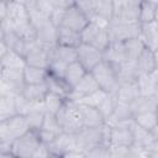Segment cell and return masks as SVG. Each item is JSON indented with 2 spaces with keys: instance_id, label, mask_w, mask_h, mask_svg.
<instances>
[{
  "instance_id": "6da1fadb",
  "label": "cell",
  "mask_w": 158,
  "mask_h": 158,
  "mask_svg": "<svg viewBox=\"0 0 158 158\" xmlns=\"http://www.w3.org/2000/svg\"><path fill=\"white\" fill-rule=\"evenodd\" d=\"M30 131L27 120L22 115H16L9 120L0 121V152L10 153L15 139Z\"/></svg>"
},
{
  "instance_id": "7a4b0ae2",
  "label": "cell",
  "mask_w": 158,
  "mask_h": 158,
  "mask_svg": "<svg viewBox=\"0 0 158 158\" xmlns=\"http://www.w3.org/2000/svg\"><path fill=\"white\" fill-rule=\"evenodd\" d=\"M77 146L78 151L84 153L101 146L110 147V127L104 125L101 127L83 128L77 133Z\"/></svg>"
},
{
  "instance_id": "3957f363",
  "label": "cell",
  "mask_w": 158,
  "mask_h": 158,
  "mask_svg": "<svg viewBox=\"0 0 158 158\" xmlns=\"http://www.w3.org/2000/svg\"><path fill=\"white\" fill-rule=\"evenodd\" d=\"M90 73L93 74L99 88L102 91H105L106 94H115L117 91L120 86V75L117 65L102 60Z\"/></svg>"
},
{
  "instance_id": "277c9868",
  "label": "cell",
  "mask_w": 158,
  "mask_h": 158,
  "mask_svg": "<svg viewBox=\"0 0 158 158\" xmlns=\"http://www.w3.org/2000/svg\"><path fill=\"white\" fill-rule=\"evenodd\" d=\"M57 121L60 126L62 132L77 135L83 130V123L80 114L78 110V104L70 100H65L62 109L56 115Z\"/></svg>"
},
{
  "instance_id": "5b68a950",
  "label": "cell",
  "mask_w": 158,
  "mask_h": 158,
  "mask_svg": "<svg viewBox=\"0 0 158 158\" xmlns=\"http://www.w3.org/2000/svg\"><path fill=\"white\" fill-rule=\"evenodd\" d=\"M42 146L38 131L30 130L23 136L15 139L11 144V152L17 158H32Z\"/></svg>"
},
{
  "instance_id": "8992f818",
  "label": "cell",
  "mask_w": 158,
  "mask_h": 158,
  "mask_svg": "<svg viewBox=\"0 0 158 158\" xmlns=\"http://www.w3.org/2000/svg\"><path fill=\"white\" fill-rule=\"evenodd\" d=\"M23 69H5L0 68V96L1 95H20L25 88Z\"/></svg>"
},
{
  "instance_id": "52a82bcc",
  "label": "cell",
  "mask_w": 158,
  "mask_h": 158,
  "mask_svg": "<svg viewBox=\"0 0 158 158\" xmlns=\"http://www.w3.org/2000/svg\"><path fill=\"white\" fill-rule=\"evenodd\" d=\"M109 27L100 26L93 21L88 23V26L81 31V43L91 46L94 48H98L100 51H105L107 46L110 44V37H109Z\"/></svg>"
},
{
  "instance_id": "ba28073f",
  "label": "cell",
  "mask_w": 158,
  "mask_h": 158,
  "mask_svg": "<svg viewBox=\"0 0 158 158\" xmlns=\"http://www.w3.org/2000/svg\"><path fill=\"white\" fill-rule=\"evenodd\" d=\"M110 42L123 43L133 38L141 37V23L139 22H114L109 25Z\"/></svg>"
},
{
  "instance_id": "9c48e42d",
  "label": "cell",
  "mask_w": 158,
  "mask_h": 158,
  "mask_svg": "<svg viewBox=\"0 0 158 158\" xmlns=\"http://www.w3.org/2000/svg\"><path fill=\"white\" fill-rule=\"evenodd\" d=\"M139 5L137 0L114 1V22H139Z\"/></svg>"
},
{
  "instance_id": "30bf717a",
  "label": "cell",
  "mask_w": 158,
  "mask_h": 158,
  "mask_svg": "<svg viewBox=\"0 0 158 158\" xmlns=\"http://www.w3.org/2000/svg\"><path fill=\"white\" fill-rule=\"evenodd\" d=\"M89 22H90L89 19L80 10V7L77 5V1H72L64 12L60 26L81 33V31L88 26Z\"/></svg>"
},
{
  "instance_id": "8fae6325",
  "label": "cell",
  "mask_w": 158,
  "mask_h": 158,
  "mask_svg": "<svg viewBox=\"0 0 158 158\" xmlns=\"http://www.w3.org/2000/svg\"><path fill=\"white\" fill-rule=\"evenodd\" d=\"M51 48L41 46L37 42L31 43L27 52H26V56H25L26 65L42 68V69H48L49 63H51V54H49Z\"/></svg>"
},
{
  "instance_id": "7c38bea8",
  "label": "cell",
  "mask_w": 158,
  "mask_h": 158,
  "mask_svg": "<svg viewBox=\"0 0 158 158\" xmlns=\"http://www.w3.org/2000/svg\"><path fill=\"white\" fill-rule=\"evenodd\" d=\"M36 28V41L44 47H54L57 44V31L58 27L51 21V19L41 20L32 23Z\"/></svg>"
},
{
  "instance_id": "4fadbf2b",
  "label": "cell",
  "mask_w": 158,
  "mask_h": 158,
  "mask_svg": "<svg viewBox=\"0 0 158 158\" xmlns=\"http://www.w3.org/2000/svg\"><path fill=\"white\" fill-rule=\"evenodd\" d=\"M77 53H78L77 60L85 68L86 72H91L98 64H100L104 60L102 51L84 43H81L77 48Z\"/></svg>"
},
{
  "instance_id": "5bb4252c",
  "label": "cell",
  "mask_w": 158,
  "mask_h": 158,
  "mask_svg": "<svg viewBox=\"0 0 158 158\" xmlns=\"http://www.w3.org/2000/svg\"><path fill=\"white\" fill-rule=\"evenodd\" d=\"M47 148L51 154H57V156H64L68 152L78 151L77 135L62 132L57 135V137L49 144H47Z\"/></svg>"
},
{
  "instance_id": "9a60e30c",
  "label": "cell",
  "mask_w": 158,
  "mask_h": 158,
  "mask_svg": "<svg viewBox=\"0 0 158 158\" xmlns=\"http://www.w3.org/2000/svg\"><path fill=\"white\" fill-rule=\"evenodd\" d=\"M133 146V127H110V148H131Z\"/></svg>"
},
{
  "instance_id": "2e32d148",
  "label": "cell",
  "mask_w": 158,
  "mask_h": 158,
  "mask_svg": "<svg viewBox=\"0 0 158 158\" xmlns=\"http://www.w3.org/2000/svg\"><path fill=\"white\" fill-rule=\"evenodd\" d=\"M0 41L2 43H5L10 51L21 54L22 57L26 56V52H27L30 44L33 43V42H26L14 28L0 30Z\"/></svg>"
},
{
  "instance_id": "e0dca14e",
  "label": "cell",
  "mask_w": 158,
  "mask_h": 158,
  "mask_svg": "<svg viewBox=\"0 0 158 158\" xmlns=\"http://www.w3.org/2000/svg\"><path fill=\"white\" fill-rule=\"evenodd\" d=\"M98 90H100V88H99L95 78L93 77V74L90 72H88L84 75V78L78 83V85L75 88H73V91L67 100H70V101L79 104L83 98H85V96H88V95H90Z\"/></svg>"
},
{
  "instance_id": "ac0fdd59",
  "label": "cell",
  "mask_w": 158,
  "mask_h": 158,
  "mask_svg": "<svg viewBox=\"0 0 158 158\" xmlns=\"http://www.w3.org/2000/svg\"><path fill=\"white\" fill-rule=\"evenodd\" d=\"M78 110L80 114L83 128H93V127H101L105 125V117L99 111L98 107L78 104Z\"/></svg>"
},
{
  "instance_id": "d6986e66",
  "label": "cell",
  "mask_w": 158,
  "mask_h": 158,
  "mask_svg": "<svg viewBox=\"0 0 158 158\" xmlns=\"http://www.w3.org/2000/svg\"><path fill=\"white\" fill-rule=\"evenodd\" d=\"M14 27L30 22V15L25 1H9V15L6 19Z\"/></svg>"
},
{
  "instance_id": "ffe728a7",
  "label": "cell",
  "mask_w": 158,
  "mask_h": 158,
  "mask_svg": "<svg viewBox=\"0 0 158 158\" xmlns=\"http://www.w3.org/2000/svg\"><path fill=\"white\" fill-rule=\"evenodd\" d=\"M49 90L47 84H26L25 88L22 89L21 95L28 100L30 102L33 104H42L48 95Z\"/></svg>"
},
{
  "instance_id": "44dd1931",
  "label": "cell",
  "mask_w": 158,
  "mask_h": 158,
  "mask_svg": "<svg viewBox=\"0 0 158 158\" xmlns=\"http://www.w3.org/2000/svg\"><path fill=\"white\" fill-rule=\"evenodd\" d=\"M146 48L154 52L158 48V23L156 21L141 25V37Z\"/></svg>"
},
{
  "instance_id": "7402d4cb",
  "label": "cell",
  "mask_w": 158,
  "mask_h": 158,
  "mask_svg": "<svg viewBox=\"0 0 158 158\" xmlns=\"http://www.w3.org/2000/svg\"><path fill=\"white\" fill-rule=\"evenodd\" d=\"M49 54H51V62L58 60L67 65L77 62V59H78L77 48L65 47V46H60V44H56L54 47H52L49 51Z\"/></svg>"
},
{
  "instance_id": "603a6c76",
  "label": "cell",
  "mask_w": 158,
  "mask_h": 158,
  "mask_svg": "<svg viewBox=\"0 0 158 158\" xmlns=\"http://www.w3.org/2000/svg\"><path fill=\"white\" fill-rule=\"evenodd\" d=\"M116 98L120 102L123 104H131L132 101H135L138 96H141L137 81H127V83H120V86L117 89V91L115 93Z\"/></svg>"
},
{
  "instance_id": "cb8c5ba5",
  "label": "cell",
  "mask_w": 158,
  "mask_h": 158,
  "mask_svg": "<svg viewBox=\"0 0 158 158\" xmlns=\"http://www.w3.org/2000/svg\"><path fill=\"white\" fill-rule=\"evenodd\" d=\"M57 44L78 48L81 44V35L80 32L59 26L57 31Z\"/></svg>"
},
{
  "instance_id": "d4e9b609",
  "label": "cell",
  "mask_w": 158,
  "mask_h": 158,
  "mask_svg": "<svg viewBox=\"0 0 158 158\" xmlns=\"http://www.w3.org/2000/svg\"><path fill=\"white\" fill-rule=\"evenodd\" d=\"M104 54V60L110 62L117 67H120L122 63L126 62V54H125V48L123 43H116V42H110L107 48L102 52Z\"/></svg>"
},
{
  "instance_id": "484cf974",
  "label": "cell",
  "mask_w": 158,
  "mask_h": 158,
  "mask_svg": "<svg viewBox=\"0 0 158 158\" xmlns=\"http://www.w3.org/2000/svg\"><path fill=\"white\" fill-rule=\"evenodd\" d=\"M47 86H48V90L53 94H57L62 98H64L65 100L70 96L73 89L68 85V83L64 80V78H57V77H53V75H49L48 73V78H47V81H46Z\"/></svg>"
},
{
  "instance_id": "4316f807",
  "label": "cell",
  "mask_w": 158,
  "mask_h": 158,
  "mask_svg": "<svg viewBox=\"0 0 158 158\" xmlns=\"http://www.w3.org/2000/svg\"><path fill=\"white\" fill-rule=\"evenodd\" d=\"M88 72L85 70V68L77 60L74 63H70L67 69H65V74H64V80L68 83V85L73 89L78 85V83L84 78V75Z\"/></svg>"
},
{
  "instance_id": "83f0119b",
  "label": "cell",
  "mask_w": 158,
  "mask_h": 158,
  "mask_svg": "<svg viewBox=\"0 0 158 158\" xmlns=\"http://www.w3.org/2000/svg\"><path fill=\"white\" fill-rule=\"evenodd\" d=\"M136 65L139 74H151L152 72H154L157 67H156L153 52L148 48H144L139 54L138 59L136 60Z\"/></svg>"
},
{
  "instance_id": "f1b7e54d",
  "label": "cell",
  "mask_w": 158,
  "mask_h": 158,
  "mask_svg": "<svg viewBox=\"0 0 158 158\" xmlns=\"http://www.w3.org/2000/svg\"><path fill=\"white\" fill-rule=\"evenodd\" d=\"M48 78V69L26 65L23 69L25 84H44Z\"/></svg>"
},
{
  "instance_id": "f546056e",
  "label": "cell",
  "mask_w": 158,
  "mask_h": 158,
  "mask_svg": "<svg viewBox=\"0 0 158 158\" xmlns=\"http://www.w3.org/2000/svg\"><path fill=\"white\" fill-rule=\"evenodd\" d=\"M17 115L16 96L1 95L0 96V121L9 120Z\"/></svg>"
},
{
  "instance_id": "4dcf8cb0",
  "label": "cell",
  "mask_w": 158,
  "mask_h": 158,
  "mask_svg": "<svg viewBox=\"0 0 158 158\" xmlns=\"http://www.w3.org/2000/svg\"><path fill=\"white\" fill-rule=\"evenodd\" d=\"M44 116H46V110H44L43 102L42 104H35L32 110L25 116L27 120V123L30 126V130L38 131L42 127Z\"/></svg>"
},
{
  "instance_id": "1f68e13d",
  "label": "cell",
  "mask_w": 158,
  "mask_h": 158,
  "mask_svg": "<svg viewBox=\"0 0 158 158\" xmlns=\"http://www.w3.org/2000/svg\"><path fill=\"white\" fill-rule=\"evenodd\" d=\"M26 60L21 54L9 51L6 54L0 57V68L5 69H25Z\"/></svg>"
},
{
  "instance_id": "d6a6232c",
  "label": "cell",
  "mask_w": 158,
  "mask_h": 158,
  "mask_svg": "<svg viewBox=\"0 0 158 158\" xmlns=\"http://www.w3.org/2000/svg\"><path fill=\"white\" fill-rule=\"evenodd\" d=\"M130 109L135 115L141 114V112H147V111H157L158 110V105L153 101V99L151 96H138L135 101H132L130 104Z\"/></svg>"
},
{
  "instance_id": "836d02e7",
  "label": "cell",
  "mask_w": 158,
  "mask_h": 158,
  "mask_svg": "<svg viewBox=\"0 0 158 158\" xmlns=\"http://www.w3.org/2000/svg\"><path fill=\"white\" fill-rule=\"evenodd\" d=\"M123 48L126 54V62H136L146 47L141 38H133L123 42Z\"/></svg>"
},
{
  "instance_id": "e575fe53",
  "label": "cell",
  "mask_w": 158,
  "mask_h": 158,
  "mask_svg": "<svg viewBox=\"0 0 158 158\" xmlns=\"http://www.w3.org/2000/svg\"><path fill=\"white\" fill-rule=\"evenodd\" d=\"M133 120L136 125L139 127L151 131L153 127L158 125V110L157 111H147V112H141L133 116Z\"/></svg>"
},
{
  "instance_id": "d590c367",
  "label": "cell",
  "mask_w": 158,
  "mask_h": 158,
  "mask_svg": "<svg viewBox=\"0 0 158 158\" xmlns=\"http://www.w3.org/2000/svg\"><path fill=\"white\" fill-rule=\"evenodd\" d=\"M156 9L157 1L156 0H146L141 1L139 5V23H149L153 22L156 19Z\"/></svg>"
},
{
  "instance_id": "8d00e7d4",
  "label": "cell",
  "mask_w": 158,
  "mask_h": 158,
  "mask_svg": "<svg viewBox=\"0 0 158 158\" xmlns=\"http://www.w3.org/2000/svg\"><path fill=\"white\" fill-rule=\"evenodd\" d=\"M118 75H120V83L137 81L139 73H138L136 62H125V63H122L118 67Z\"/></svg>"
},
{
  "instance_id": "74e56055",
  "label": "cell",
  "mask_w": 158,
  "mask_h": 158,
  "mask_svg": "<svg viewBox=\"0 0 158 158\" xmlns=\"http://www.w3.org/2000/svg\"><path fill=\"white\" fill-rule=\"evenodd\" d=\"M65 102V99L57 95V94H53V93H48V95L46 96L44 101H43V106H44V110L47 114H52V115H57L58 111L62 109V106L64 105Z\"/></svg>"
},
{
  "instance_id": "f35d334b",
  "label": "cell",
  "mask_w": 158,
  "mask_h": 158,
  "mask_svg": "<svg viewBox=\"0 0 158 158\" xmlns=\"http://www.w3.org/2000/svg\"><path fill=\"white\" fill-rule=\"evenodd\" d=\"M117 98L116 94H106V96L104 98V100L101 101V104L98 106L99 111L102 114V116L105 117V120L112 114L116 104H117Z\"/></svg>"
},
{
  "instance_id": "ab89813d",
  "label": "cell",
  "mask_w": 158,
  "mask_h": 158,
  "mask_svg": "<svg viewBox=\"0 0 158 158\" xmlns=\"http://www.w3.org/2000/svg\"><path fill=\"white\" fill-rule=\"evenodd\" d=\"M40 130H44V131L52 132V133H54V135L62 133V130H60V126H59V123H58V121H57L56 115L47 114V112H46V116H44L42 127H41Z\"/></svg>"
},
{
  "instance_id": "60d3db41",
  "label": "cell",
  "mask_w": 158,
  "mask_h": 158,
  "mask_svg": "<svg viewBox=\"0 0 158 158\" xmlns=\"http://www.w3.org/2000/svg\"><path fill=\"white\" fill-rule=\"evenodd\" d=\"M105 96H106V93L100 89V90H98V91H95V93H93V94L83 98L79 104H85V105H90V106L98 107L101 104V101L104 100Z\"/></svg>"
},
{
  "instance_id": "b9f144b4",
  "label": "cell",
  "mask_w": 158,
  "mask_h": 158,
  "mask_svg": "<svg viewBox=\"0 0 158 158\" xmlns=\"http://www.w3.org/2000/svg\"><path fill=\"white\" fill-rule=\"evenodd\" d=\"M33 102H30L28 100H26L21 94L16 95V109H17V115H22L26 116L33 107Z\"/></svg>"
},
{
  "instance_id": "7bdbcfd3",
  "label": "cell",
  "mask_w": 158,
  "mask_h": 158,
  "mask_svg": "<svg viewBox=\"0 0 158 158\" xmlns=\"http://www.w3.org/2000/svg\"><path fill=\"white\" fill-rule=\"evenodd\" d=\"M110 157H111V148L106 146H101L85 152V158H110Z\"/></svg>"
},
{
  "instance_id": "ee69618b",
  "label": "cell",
  "mask_w": 158,
  "mask_h": 158,
  "mask_svg": "<svg viewBox=\"0 0 158 158\" xmlns=\"http://www.w3.org/2000/svg\"><path fill=\"white\" fill-rule=\"evenodd\" d=\"M67 67L68 65L62 63V62L52 60L49 63V67H48V73H49V75H53V77H57V78H64Z\"/></svg>"
},
{
  "instance_id": "f6af8a7d",
  "label": "cell",
  "mask_w": 158,
  "mask_h": 158,
  "mask_svg": "<svg viewBox=\"0 0 158 158\" xmlns=\"http://www.w3.org/2000/svg\"><path fill=\"white\" fill-rule=\"evenodd\" d=\"M77 5L80 7V10L85 14V16L89 19V21H91V19L94 17V0H81V1H77Z\"/></svg>"
},
{
  "instance_id": "bcb514c9",
  "label": "cell",
  "mask_w": 158,
  "mask_h": 158,
  "mask_svg": "<svg viewBox=\"0 0 158 158\" xmlns=\"http://www.w3.org/2000/svg\"><path fill=\"white\" fill-rule=\"evenodd\" d=\"M9 15V1L0 4V21H4L7 19Z\"/></svg>"
},
{
  "instance_id": "7dc6e473",
  "label": "cell",
  "mask_w": 158,
  "mask_h": 158,
  "mask_svg": "<svg viewBox=\"0 0 158 158\" xmlns=\"http://www.w3.org/2000/svg\"><path fill=\"white\" fill-rule=\"evenodd\" d=\"M63 158H85V153L81 151H72L62 156Z\"/></svg>"
},
{
  "instance_id": "c3c4849f",
  "label": "cell",
  "mask_w": 158,
  "mask_h": 158,
  "mask_svg": "<svg viewBox=\"0 0 158 158\" xmlns=\"http://www.w3.org/2000/svg\"><path fill=\"white\" fill-rule=\"evenodd\" d=\"M149 132H151V136H152L153 141H154V142H156V141H158V125H157L156 127H153Z\"/></svg>"
},
{
  "instance_id": "681fc988",
  "label": "cell",
  "mask_w": 158,
  "mask_h": 158,
  "mask_svg": "<svg viewBox=\"0 0 158 158\" xmlns=\"http://www.w3.org/2000/svg\"><path fill=\"white\" fill-rule=\"evenodd\" d=\"M151 98H152V99H153V101L158 105V84H157V86L154 88V90H153V93H152Z\"/></svg>"
},
{
  "instance_id": "f907efd6",
  "label": "cell",
  "mask_w": 158,
  "mask_h": 158,
  "mask_svg": "<svg viewBox=\"0 0 158 158\" xmlns=\"http://www.w3.org/2000/svg\"><path fill=\"white\" fill-rule=\"evenodd\" d=\"M146 158H158V152H156V151H147L146 152Z\"/></svg>"
},
{
  "instance_id": "816d5d0a",
  "label": "cell",
  "mask_w": 158,
  "mask_h": 158,
  "mask_svg": "<svg viewBox=\"0 0 158 158\" xmlns=\"http://www.w3.org/2000/svg\"><path fill=\"white\" fill-rule=\"evenodd\" d=\"M0 158H17L16 156H14L12 153H1Z\"/></svg>"
},
{
  "instance_id": "f5cc1de1",
  "label": "cell",
  "mask_w": 158,
  "mask_h": 158,
  "mask_svg": "<svg viewBox=\"0 0 158 158\" xmlns=\"http://www.w3.org/2000/svg\"><path fill=\"white\" fill-rule=\"evenodd\" d=\"M153 56H154V62H156V67H157V69H158V48L153 52Z\"/></svg>"
},
{
  "instance_id": "db71d44e",
  "label": "cell",
  "mask_w": 158,
  "mask_h": 158,
  "mask_svg": "<svg viewBox=\"0 0 158 158\" xmlns=\"http://www.w3.org/2000/svg\"><path fill=\"white\" fill-rule=\"evenodd\" d=\"M154 21L158 23V1H157V9H156V19H154Z\"/></svg>"
},
{
  "instance_id": "11a10c76",
  "label": "cell",
  "mask_w": 158,
  "mask_h": 158,
  "mask_svg": "<svg viewBox=\"0 0 158 158\" xmlns=\"http://www.w3.org/2000/svg\"><path fill=\"white\" fill-rule=\"evenodd\" d=\"M48 158H63L62 156H57V154H51Z\"/></svg>"
},
{
  "instance_id": "9f6ffc18",
  "label": "cell",
  "mask_w": 158,
  "mask_h": 158,
  "mask_svg": "<svg viewBox=\"0 0 158 158\" xmlns=\"http://www.w3.org/2000/svg\"><path fill=\"white\" fill-rule=\"evenodd\" d=\"M32 158H37V157H32Z\"/></svg>"
}]
</instances>
